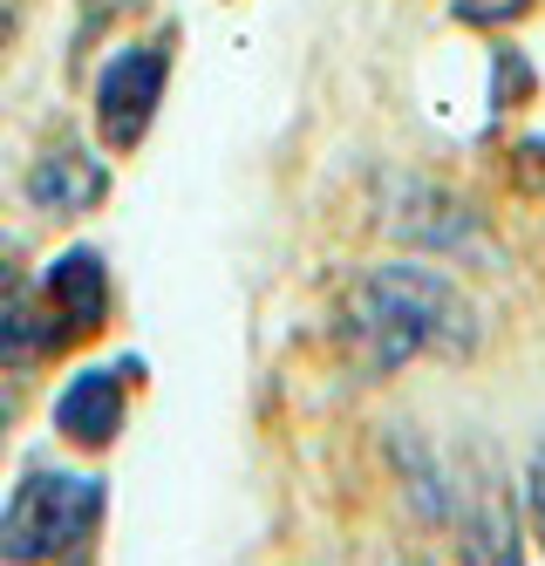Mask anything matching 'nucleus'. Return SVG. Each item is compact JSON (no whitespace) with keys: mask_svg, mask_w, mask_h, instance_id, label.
Listing matches in <instances>:
<instances>
[{"mask_svg":"<svg viewBox=\"0 0 545 566\" xmlns=\"http://www.w3.org/2000/svg\"><path fill=\"white\" fill-rule=\"evenodd\" d=\"M123 376H137V361H116V369H82L69 376V389L55 396V430L82 451H103L123 430Z\"/></svg>","mask_w":545,"mask_h":566,"instance_id":"5","label":"nucleus"},{"mask_svg":"<svg viewBox=\"0 0 545 566\" xmlns=\"http://www.w3.org/2000/svg\"><path fill=\"white\" fill-rule=\"evenodd\" d=\"M103 191H109V171L96 165V157H82V150L41 157L34 178H28V198H34L41 212H90Z\"/></svg>","mask_w":545,"mask_h":566,"instance_id":"7","label":"nucleus"},{"mask_svg":"<svg viewBox=\"0 0 545 566\" xmlns=\"http://www.w3.org/2000/svg\"><path fill=\"white\" fill-rule=\"evenodd\" d=\"M532 525H538V546H545V458L532 464Z\"/></svg>","mask_w":545,"mask_h":566,"instance_id":"9","label":"nucleus"},{"mask_svg":"<svg viewBox=\"0 0 545 566\" xmlns=\"http://www.w3.org/2000/svg\"><path fill=\"white\" fill-rule=\"evenodd\" d=\"M525 8H532V0H457V21H464V28H497V21H512Z\"/></svg>","mask_w":545,"mask_h":566,"instance_id":"8","label":"nucleus"},{"mask_svg":"<svg viewBox=\"0 0 545 566\" xmlns=\"http://www.w3.org/2000/svg\"><path fill=\"white\" fill-rule=\"evenodd\" d=\"M41 301H49V321H55V342H62V348L90 342L103 321H109V273H103V253L69 247L49 273H41Z\"/></svg>","mask_w":545,"mask_h":566,"instance_id":"4","label":"nucleus"},{"mask_svg":"<svg viewBox=\"0 0 545 566\" xmlns=\"http://www.w3.org/2000/svg\"><path fill=\"white\" fill-rule=\"evenodd\" d=\"M8 417H14V396L0 389V437H8Z\"/></svg>","mask_w":545,"mask_h":566,"instance_id":"10","label":"nucleus"},{"mask_svg":"<svg viewBox=\"0 0 545 566\" xmlns=\"http://www.w3.org/2000/svg\"><path fill=\"white\" fill-rule=\"evenodd\" d=\"M103 525V478L34 464L0 505V559H90Z\"/></svg>","mask_w":545,"mask_h":566,"instance_id":"2","label":"nucleus"},{"mask_svg":"<svg viewBox=\"0 0 545 566\" xmlns=\"http://www.w3.org/2000/svg\"><path fill=\"white\" fill-rule=\"evenodd\" d=\"M164 75H171V62H164V49H116L96 75V130L109 150H137L150 116L164 103Z\"/></svg>","mask_w":545,"mask_h":566,"instance_id":"3","label":"nucleus"},{"mask_svg":"<svg viewBox=\"0 0 545 566\" xmlns=\"http://www.w3.org/2000/svg\"><path fill=\"white\" fill-rule=\"evenodd\" d=\"M62 342H55V321H49V301L41 287L0 260V369H34V361H49Z\"/></svg>","mask_w":545,"mask_h":566,"instance_id":"6","label":"nucleus"},{"mask_svg":"<svg viewBox=\"0 0 545 566\" xmlns=\"http://www.w3.org/2000/svg\"><path fill=\"white\" fill-rule=\"evenodd\" d=\"M342 342L368 376H389L416 355H471L478 348V314L457 294V280L430 266H382L361 273L342 294Z\"/></svg>","mask_w":545,"mask_h":566,"instance_id":"1","label":"nucleus"}]
</instances>
